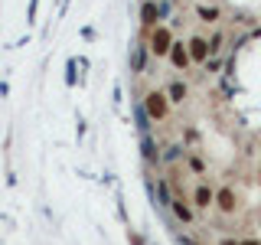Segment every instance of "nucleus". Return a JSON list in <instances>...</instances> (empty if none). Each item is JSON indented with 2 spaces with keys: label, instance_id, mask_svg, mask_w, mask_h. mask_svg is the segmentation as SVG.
<instances>
[{
  "label": "nucleus",
  "instance_id": "1",
  "mask_svg": "<svg viewBox=\"0 0 261 245\" xmlns=\"http://www.w3.org/2000/svg\"><path fill=\"white\" fill-rule=\"evenodd\" d=\"M170 95H167V88H150V92L144 95V108H147V118H153V121H167L170 118Z\"/></svg>",
  "mask_w": 261,
  "mask_h": 245
},
{
  "label": "nucleus",
  "instance_id": "2",
  "mask_svg": "<svg viewBox=\"0 0 261 245\" xmlns=\"http://www.w3.org/2000/svg\"><path fill=\"white\" fill-rule=\"evenodd\" d=\"M173 43H176V39H173V30H170V27H163V23H160L157 30H150V53L157 56V59H170Z\"/></svg>",
  "mask_w": 261,
  "mask_h": 245
},
{
  "label": "nucleus",
  "instance_id": "3",
  "mask_svg": "<svg viewBox=\"0 0 261 245\" xmlns=\"http://www.w3.org/2000/svg\"><path fill=\"white\" fill-rule=\"evenodd\" d=\"M216 209L222 212V216H235V212H239V193H235L232 186H219L216 190Z\"/></svg>",
  "mask_w": 261,
  "mask_h": 245
},
{
  "label": "nucleus",
  "instance_id": "4",
  "mask_svg": "<svg viewBox=\"0 0 261 245\" xmlns=\"http://www.w3.org/2000/svg\"><path fill=\"white\" fill-rule=\"evenodd\" d=\"M170 65H173L176 72H186L193 65V56H190V46L186 43H173V49H170Z\"/></svg>",
  "mask_w": 261,
  "mask_h": 245
},
{
  "label": "nucleus",
  "instance_id": "5",
  "mask_svg": "<svg viewBox=\"0 0 261 245\" xmlns=\"http://www.w3.org/2000/svg\"><path fill=\"white\" fill-rule=\"evenodd\" d=\"M186 46H190V56H193V62H196V65L209 62V56H212V46H209V39H206V36H193Z\"/></svg>",
  "mask_w": 261,
  "mask_h": 245
},
{
  "label": "nucleus",
  "instance_id": "6",
  "mask_svg": "<svg viewBox=\"0 0 261 245\" xmlns=\"http://www.w3.org/2000/svg\"><path fill=\"white\" fill-rule=\"evenodd\" d=\"M160 7H157V0H144L141 4V27L150 33V30H157L160 27Z\"/></svg>",
  "mask_w": 261,
  "mask_h": 245
},
{
  "label": "nucleus",
  "instance_id": "7",
  "mask_svg": "<svg viewBox=\"0 0 261 245\" xmlns=\"http://www.w3.org/2000/svg\"><path fill=\"white\" fill-rule=\"evenodd\" d=\"M193 206L196 209H209V206H216V190H212L209 183H199L193 190Z\"/></svg>",
  "mask_w": 261,
  "mask_h": 245
},
{
  "label": "nucleus",
  "instance_id": "8",
  "mask_svg": "<svg viewBox=\"0 0 261 245\" xmlns=\"http://www.w3.org/2000/svg\"><path fill=\"white\" fill-rule=\"evenodd\" d=\"M170 206H173L176 219H183V223H193V206H190V200H186V196H176V200H170Z\"/></svg>",
  "mask_w": 261,
  "mask_h": 245
},
{
  "label": "nucleus",
  "instance_id": "9",
  "mask_svg": "<svg viewBox=\"0 0 261 245\" xmlns=\"http://www.w3.org/2000/svg\"><path fill=\"white\" fill-rule=\"evenodd\" d=\"M167 95H170V102H173V105H183V102H186V95H190V88H186L179 79H173V82L167 85Z\"/></svg>",
  "mask_w": 261,
  "mask_h": 245
},
{
  "label": "nucleus",
  "instance_id": "10",
  "mask_svg": "<svg viewBox=\"0 0 261 245\" xmlns=\"http://www.w3.org/2000/svg\"><path fill=\"white\" fill-rule=\"evenodd\" d=\"M196 16H199L202 23H219V20H222V10H219V7H206V4H199V7H196Z\"/></svg>",
  "mask_w": 261,
  "mask_h": 245
},
{
  "label": "nucleus",
  "instance_id": "11",
  "mask_svg": "<svg viewBox=\"0 0 261 245\" xmlns=\"http://www.w3.org/2000/svg\"><path fill=\"white\" fill-rule=\"evenodd\" d=\"M190 167L196 170V174H202V170H206V163H202L199 157H190Z\"/></svg>",
  "mask_w": 261,
  "mask_h": 245
},
{
  "label": "nucleus",
  "instance_id": "12",
  "mask_svg": "<svg viewBox=\"0 0 261 245\" xmlns=\"http://www.w3.org/2000/svg\"><path fill=\"white\" fill-rule=\"evenodd\" d=\"M127 242H130V245H144V239H141L137 232H127Z\"/></svg>",
  "mask_w": 261,
  "mask_h": 245
},
{
  "label": "nucleus",
  "instance_id": "13",
  "mask_svg": "<svg viewBox=\"0 0 261 245\" xmlns=\"http://www.w3.org/2000/svg\"><path fill=\"white\" fill-rule=\"evenodd\" d=\"M219 245H242V242H235L232 235H225V239H219Z\"/></svg>",
  "mask_w": 261,
  "mask_h": 245
},
{
  "label": "nucleus",
  "instance_id": "14",
  "mask_svg": "<svg viewBox=\"0 0 261 245\" xmlns=\"http://www.w3.org/2000/svg\"><path fill=\"white\" fill-rule=\"evenodd\" d=\"M242 245H261L258 239H242Z\"/></svg>",
  "mask_w": 261,
  "mask_h": 245
}]
</instances>
